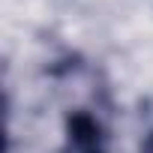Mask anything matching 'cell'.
Segmentation results:
<instances>
[{
	"label": "cell",
	"instance_id": "obj_1",
	"mask_svg": "<svg viewBox=\"0 0 153 153\" xmlns=\"http://www.w3.org/2000/svg\"><path fill=\"white\" fill-rule=\"evenodd\" d=\"M63 138H66V153H108L111 144L102 117L93 114V108H78V105L66 111Z\"/></svg>",
	"mask_w": 153,
	"mask_h": 153
},
{
	"label": "cell",
	"instance_id": "obj_2",
	"mask_svg": "<svg viewBox=\"0 0 153 153\" xmlns=\"http://www.w3.org/2000/svg\"><path fill=\"white\" fill-rule=\"evenodd\" d=\"M141 153H153V132L144 138V144H141Z\"/></svg>",
	"mask_w": 153,
	"mask_h": 153
}]
</instances>
